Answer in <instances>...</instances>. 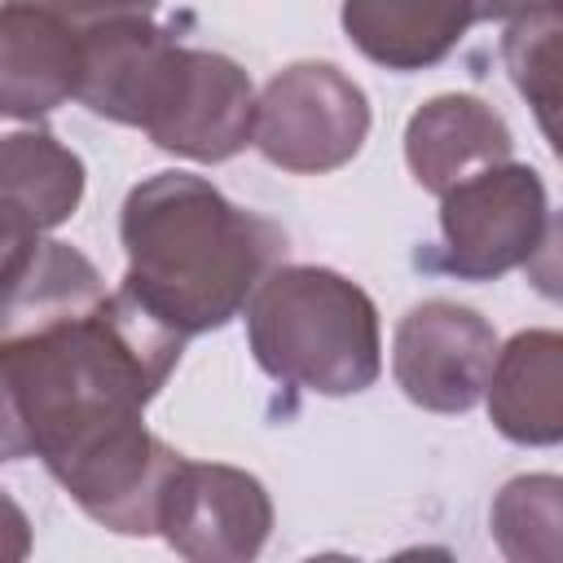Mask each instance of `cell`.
I'll list each match as a JSON object with an SVG mask.
<instances>
[{
	"mask_svg": "<svg viewBox=\"0 0 563 563\" xmlns=\"http://www.w3.org/2000/svg\"><path fill=\"white\" fill-rule=\"evenodd\" d=\"M185 339L123 286L70 321L0 339V462L40 457L48 471L145 418Z\"/></svg>",
	"mask_w": 563,
	"mask_h": 563,
	"instance_id": "1",
	"label": "cell"
},
{
	"mask_svg": "<svg viewBox=\"0 0 563 563\" xmlns=\"http://www.w3.org/2000/svg\"><path fill=\"white\" fill-rule=\"evenodd\" d=\"M119 242L123 290L180 339L229 325L286 255V233L273 220L189 172L145 176L123 198Z\"/></svg>",
	"mask_w": 563,
	"mask_h": 563,
	"instance_id": "2",
	"label": "cell"
},
{
	"mask_svg": "<svg viewBox=\"0 0 563 563\" xmlns=\"http://www.w3.org/2000/svg\"><path fill=\"white\" fill-rule=\"evenodd\" d=\"M246 339L260 369L312 396H356L383 374L374 299L334 268L277 264L246 299Z\"/></svg>",
	"mask_w": 563,
	"mask_h": 563,
	"instance_id": "3",
	"label": "cell"
},
{
	"mask_svg": "<svg viewBox=\"0 0 563 563\" xmlns=\"http://www.w3.org/2000/svg\"><path fill=\"white\" fill-rule=\"evenodd\" d=\"M554 238L545 180L523 163L484 167L440 194V264L466 282L523 268Z\"/></svg>",
	"mask_w": 563,
	"mask_h": 563,
	"instance_id": "4",
	"label": "cell"
},
{
	"mask_svg": "<svg viewBox=\"0 0 563 563\" xmlns=\"http://www.w3.org/2000/svg\"><path fill=\"white\" fill-rule=\"evenodd\" d=\"M369 136V101L334 62H295L255 97L251 145L295 176H321L356 158Z\"/></svg>",
	"mask_w": 563,
	"mask_h": 563,
	"instance_id": "5",
	"label": "cell"
},
{
	"mask_svg": "<svg viewBox=\"0 0 563 563\" xmlns=\"http://www.w3.org/2000/svg\"><path fill=\"white\" fill-rule=\"evenodd\" d=\"M255 128V88L251 75L207 48H172V62L158 79V92L141 119V132L180 158L224 163L251 145Z\"/></svg>",
	"mask_w": 563,
	"mask_h": 563,
	"instance_id": "6",
	"label": "cell"
},
{
	"mask_svg": "<svg viewBox=\"0 0 563 563\" xmlns=\"http://www.w3.org/2000/svg\"><path fill=\"white\" fill-rule=\"evenodd\" d=\"M154 532L189 563H246L273 532V501L251 471L185 457L158 497Z\"/></svg>",
	"mask_w": 563,
	"mask_h": 563,
	"instance_id": "7",
	"label": "cell"
},
{
	"mask_svg": "<svg viewBox=\"0 0 563 563\" xmlns=\"http://www.w3.org/2000/svg\"><path fill=\"white\" fill-rule=\"evenodd\" d=\"M497 330L466 303L427 299L409 308L391 339L396 387L431 413H466L484 400Z\"/></svg>",
	"mask_w": 563,
	"mask_h": 563,
	"instance_id": "8",
	"label": "cell"
},
{
	"mask_svg": "<svg viewBox=\"0 0 563 563\" xmlns=\"http://www.w3.org/2000/svg\"><path fill=\"white\" fill-rule=\"evenodd\" d=\"M185 462L172 444H163L145 418L114 427L110 435L92 440L48 475L70 493V501L119 537H150L158 523V497L172 471Z\"/></svg>",
	"mask_w": 563,
	"mask_h": 563,
	"instance_id": "9",
	"label": "cell"
},
{
	"mask_svg": "<svg viewBox=\"0 0 563 563\" xmlns=\"http://www.w3.org/2000/svg\"><path fill=\"white\" fill-rule=\"evenodd\" d=\"M176 35L150 18H114L79 31L75 101L110 123L141 128L158 79L172 62Z\"/></svg>",
	"mask_w": 563,
	"mask_h": 563,
	"instance_id": "10",
	"label": "cell"
},
{
	"mask_svg": "<svg viewBox=\"0 0 563 563\" xmlns=\"http://www.w3.org/2000/svg\"><path fill=\"white\" fill-rule=\"evenodd\" d=\"M79 26L48 9L4 0L0 4V114L44 119L62 101H75Z\"/></svg>",
	"mask_w": 563,
	"mask_h": 563,
	"instance_id": "11",
	"label": "cell"
},
{
	"mask_svg": "<svg viewBox=\"0 0 563 563\" xmlns=\"http://www.w3.org/2000/svg\"><path fill=\"white\" fill-rule=\"evenodd\" d=\"M510 150L515 141H510L506 119L471 92L431 97L405 123V163L413 180L431 194H444L457 180L506 163Z\"/></svg>",
	"mask_w": 563,
	"mask_h": 563,
	"instance_id": "12",
	"label": "cell"
},
{
	"mask_svg": "<svg viewBox=\"0 0 563 563\" xmlns=\"http://www.w3.org/2000/svg\"><path fill=\"white\" fill-rule=\"evenodd\" d=\"M339 22L374 66L427 70L444 62L479 18L475 0H343Z\"/></svg>",
	"mask_w": 563,
	"mask_h": 563,
	"instance_id": "13",
	"label": "cell"
},
{
	"mask_svg": "<svg viewBox=\"0 0 563 563\" xmlns=\"http://www.w3.org/2000/svg\"><path fill=\"white\" fill-rule=\"evenodd\" d=\"M559 330H519L497 347L488 369V418L493 427L528 449H550L563 440V400H559Z\"/></svg>",
	"mask_w": 563,
	"mask_h": 563,
	"instance_id": "14",
	"label": "cell"
},
{
	"mask_svg": "<svg viewBox=\"0 0 563 563\" xmlns=\"http://www.w3.org/2000/svg\"><path fill=\"white\" fill-rule=\"evenodd\" d=\"M84 198V163L66 150L44 119L0 114V207L48 233L75 216Z\"/></svg>",
	"mask_w": 563,
	"mask_h": 563,
	"instance_id": "15",
	"label": "cell"
},
{
	"mask_svg": "<svg viewBox=\"0 0 563 563\" xmlns=\"http://www.w3.org/2000/svg\"><path fill=\"white\" fill-rule=\"evenodd\" d=\"M101 299H106V282L97 264L84 251L40 233L0 277V339H18L84 317Z\"/></svg>",
	"mask_w": 563,
	"mask_h": 563,
	"instance_id": "16",
	"label": "cell"
},
{
	"mask_svg": "<svg viewBox=\"0 0 563 563\" xmlns=\"http://www.w3.org/2000/svg\"><path fill=\"white\" fill-rule=\"evenodd\" d=\"M493 541L515 563H559L563 559V479L519 475L488 510Z\"/></svg>",
	"mask_w": 563,
	"mask_h": 563,
	"instance_id": "17",
	"label": "cell"
},
{
	"mask_svg": "<svg viewBox=\"0 0 563 563\" xmlns=\"http://www.w3.org/2000/svg\"><path fill=\"white\" fill-rule=\"evenodd\" d=\"M501 57L515 79V88L537 110L541 132L554 141V114H559V0H541L528 13L510 18L501 35Z\"/></svg>",
	"mask_w": 563,
	"mask_h": 563,
	"instance_id": "18",
	"label": "cell"
},
{
	"mask_svg": "<svg viewBox=\"0 0 563 563\" xmlns=\"http://www.w3.org/2000/svg\"><path fill=\"white\" fill-rule=\"evenodd\" d=\"M18 4L48 9L79 31L97 26V22H114V18H150L158 9V0H18Z\"/></svg>",
	"mask_w": 563,
	"mask_h": 563,
	"instance_id": "19",
	"label": "cell"
},
{
	"mask_svg": "<svg viewBox=\"0 0 563 563\" xmlns=\"http://www.w3.org/2000/svg\"><path fill=\"white\" fill-rule=\"evenodd\" d=\"M31 554V519L26 510L0 488V563H18Z\"/></svg>",
	"mask_w": 563,
	"mask_h": 563,
	"instance_id": "20",
	"label": "cell"
},
{
	"mask_svg": "<svg viewBox=\"0 0 563 563\" xmlns=\"http://www.w3.org/2000/svg\"><path fill=\"white\" fill-rule=\"evenodd\" d=\"M35 238H40V233H35L31 224H22L18 216H9V211L0 207V277L13 268V260H18Z\"/></svg>",
	"mask_w": 563,
	"mask_h": 563,
	"instance_id": "21",
	"label": "cell"
},
{
	"mask_svg": "<svg viewBox=\"0 0 563 563\" xmlns=\"http://www.w3.org/2000/svg\"><path fill=\"white\" fill-rule=\"evenodd\" d=\"M532 4H541V0H475V18L479 22H510V18H519V13H528Z\"/></svg>",
	"mask_w": 563,
	"mask_h": 563,
	"instance_id": "22",
	"label": "cell"
}]
</instances>
